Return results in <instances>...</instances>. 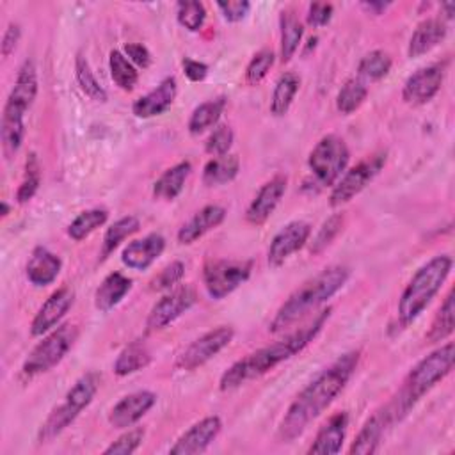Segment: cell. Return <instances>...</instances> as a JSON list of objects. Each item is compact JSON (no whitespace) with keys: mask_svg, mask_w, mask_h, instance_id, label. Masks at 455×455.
Returning <instances> with one entry per match:
<instances>
[{"mask_svg":"<svg viewBox=\"0 0 455 455\" xmlns=\"http://www.w3.org/2000/svg\"><path fill=\"white\" fill-rule=\"evenodd\" d=\"M359 350H350L323 368L290 403L284 412L277 437L283 443L297 439L313 419H316L343 391L359 363Z\"/></svg>","mask_w":455,"mask_h":455,"instance_id":"obj_1","label":"cell"},{"mask_svg":"<svg viewBox=\"0 0 455 455\" xmlns=\"http://www.w3.org/2000/svg\"><path fill=\"white\" fill-rule=\"evenodd\" d=\"M331 311H332L331 307L323 309L304 327H300V329L286 334L283 339H277L267 347H261V348L247 354L245 357L238 359L236 363H233L220 377V382H219L220 391H233V389L243 386L245 382L265 375L267 371L274 370L277 364H281V363L291 359L293 355H297L299 352H302L323 329L325 322L331 316Z\"/></svg>","mask_w":455,"mask_h":455,"instance_id":"obj_2","label":"cell"},{"mask_svg":"<svg viewBox=\"0 0 455 455\" xmlns=\"http://www.w3.org/2000/svg\"><path fill=\"white\" fill-rule=\"evenodd\" d=\"M350 268L345 265H331L320 270L316 275L304 281L290 297L279 306L272 322L268 323L270 332H283L291 327L318 306L325 304L334 297L348 281Z\"/></svg>","mask_w":455,"mask_h":455,"instance_id":"obj_3","label":"cell"},{"mask_svg":"<svg viewBox=\"0 0 455 455\" xmlns=\"http://www.w3.org/2000/svg\"><path fill=\"white\" fill-rule=\"evenodd\" d=\"M453 359L455 345L453 341H448L411 368L398 393L393 396L391 402L386 403L393 423L400 421L425 393H428L439 380H443L451 371Z\"/></svg>","mask_w":455,"mask_h":455,"instance_id":"obj_4","label":"cell"},{"mask_svg":"<svg viewBox=\"0 0 455 455\" xmlns=\"http://www.w3.org/2000/svg\"><path fill=\"white\" fill-rule=\"evenodd\" d=\"M37 96V69L36 64L27 59L18 69L16 80L9 91V96L2 112L0 137L2 149L7 158L14 156L25 139V114L32 107Z\"/></svg>","mask_w":455,"mask_h":455,"instance_id":"obj_5","label":"cell"},{"mask_svg":"<svg viewBox=\"0 0 455 455\" xmlns=\"http://www.w3.org/2000/svg\"><path fill=\"white\" fill-rule=\"evenodd\" d=\"M451 265V256L437 254L416 270L398 299L396 313L402 327L412 323L437 295L446 277L450 275Z\"/></svg>","mask_w":455,"mask_h":455,"instance_id":"obj_6","label":"cell"},{"mask_svg":"<svg viewBox=\"0 0 455 455\" xmlns=\"http://www.w3.org/2000/svg\"><path fill=\"white\" fill-rule=\"evenodd\" d=\"M100 387V375L96 371H87L69 387L64 400L55 405L46 419L41 423L37 432L39 443H48L62 434L78 416L80 412L92 402Z\"/></svg>","mask_w":455,"mask_h":455,"instance_id":"obj_7","label":"cell"},{"mask_svg":"<svg viewBox=\"0 0 455 455\" xmlns=\"http://www.w3.org/2000/svg\"><path fill=\"white\" fill-rule=\"evenodd\" d=\"M78 338V327L73 323L57 325L52 329L27 355L21 364V377L34 379L57 366L71 350Z\"/></svg>","mask_w":455,"mask_h":455,"instance_id":"obj_8","label":"cell"},{"mask_svg":"<svg viewBox=\"0 0 455 455\" xmlns=\"http://www.w3.org/2000/svg\"><path fill=\"white\" fill-rule=\"evenodd\" d=\"M350 151L345 140L334 133L322 137L307 156V165L320 187H332L345 172Z\"/></svg>","mask_w":455,"mask_h":455,"instance_id":"obj_9","label":"cell"},{"mask_svg":"<svg viewBox=\"0 0 455 455\" xmlns=\"http://www.w3.org/2000/svg\"><path fill=\"white\" fill-rule=\"evenodd\" d=\"M386 160H387V153L377 151V153H371L366 158H363L359 164H355L348 171H345L339 176V180L332 185V192L329 196V204L332 208H338V206L348 203L350 199H354L382 171V167L386 165Z\"/></svg>","mask_w":455,"mask_h":455,"instance_id":"obj_10","label":"cell"},{"mask_svg":"<svg viewBox=\"0 0 455 455\" xmlns=\"http://www.w3.org/2000/svg\"><path fill=\"white\" fill-rule=\"evenodd\" d=\"M252 263L240 259H210L203 268V283L212 299H224L251 275Z\"/></svg>","mask_w":455,"mask_h":455,"instance_id":"obj_11","label":"cell"},{"mask_svg":"<svg viewBox=\"0 0 455 455\" xmlns=\"http://www.w3.org/2000/svg\"><path fill=\"white\" fill-rule=\"evenodd\" d=\"M235 336L233 327L229 325H219L203 336L196 338L176 359L174 366L183 371H194L199 366L206 364L210 359H213L222 348H226Z\"/></svg>","mask_w":455,"mask_h":455,"instance_id":"obj_12","label":"cell"},{"mask_svg":"<svg viewBox=\"0 0 455 455\" xmlns=\"http://www.w3.org/2000/svg\"><path fill=\"white\" fill-rule=\"evenodd\" d=\"M197 302V293L192 286L181 284L165 293L160 300L155 302L148 318H146V332H155L165 329L183 313H187Z\"/></svg>","mask_w":455,"mask_h":455,"instance_id":"obj_13","label":"cell"},{"mask_svg":"<svg viewBox=\"0 0 455 455\" xmlns=\"http://www.w3.org/2000/svg\"><path fill=\"white\" fill-rule=\"evenodd\" d=\"M446 73V64L435 62L414 71L403 84L402 100L412 107L428 103L441 89Z\"/></svg>","mask_w":455,"mask_h":455,"instance_id":"obj_14","label":"cell"},{"mask_svg":"<svg viewBox=\"0 0 455 455\" xmlns=\"http://www.w3.org/2000/svg\"><path fill=\"white\" fill-rule=\"evenodd\" d=\"M311 235V224L306 220H291L283 226L270 240L267 251V261L270 267H281L293 252L300 251Z\"/></svg>","mask_w":455,"mask_h":455,"instance_id":"obj_15","label":"cell"},{"mask_svg":"<svg viewBox=\"0 0 455 455\" xmlns=\"http://www.w3.org/2000/svg\"><path fill=\"white\" fill-rule=\"evenodd\" d=\"M222 421L219 416H206L187 428L169 448L171 455H194L204 451L219 435Z\"/></svg>","mask_w":455,"mask_h":455,"instance_id":"obj_16","label":"cell"},{"mask_svg":"<svg viewBox=\"0 0 455 455\" xmlns=\"http://www.w3.org/2000/svg\"><path fill=\"white\" fill-rule=\"evenodd\" d=\"M73 302H75V291L69 286H62L55 290L36 313L30 323V334L43 336L52 329H55L60 323V320L66 316V313L71 309Z\"/></svg>","mask_w":455,"mask_h":455,"instance_id":"obj_17","label":"cell"},{"mask_svg":"<svg viewBox=\"0 0 455 455\" xmlns=\"http://www.w3.org/2000/svg\"><path fill=\"white\" fill-rule=\"evenodd\" d=\"M286 183H288V180L283 174H275L274 178L265 181L259 187V190L256 192L251 204L247 206L245 220L252 226L265 224L268 220V217L274 213V210L277 208L279 201L283 199V196L286 192Z\"/></svg>","mask_w":455,"mask_h":455,"instance_id":"obj_18","label":"cell"},{"mask_svg":"<svg viewBox=\"0 0 455 455\" xmlns=\"http://www.w3.org/2000/svg\"><path fill=\"white\" fill-rule=\"evenodd\" d=\"M156 402L153 391L142 389L123 396L108 412V423L114 428H128L135 425Z\"/></svg>","mask_w":455,"mask_h":455,"instance_id":"obj_19","label":"cell"},{"mask_svg":"<svg viewBox=\"0 0 455 455\" xmlns=\"http://www.w3.org/2000/svg\"><path fill=\"white\" fill-rule=\"evenodd\" d=\"M393 425V418L387 411V407H380L379 411H375L361 427V430L357 432L352 446H350V453H357V455H370L375 453L379 450V444L386 434V430Z\"/></svg>","mask_w":455,"mask_h":455,"instance_id":"obj_20","label":"cell"},{"mask_svg":"<svg viewBox=\"0 0 455 455\" xmlns=\"http://www.w3.org/2000/svg\"><path fill=\"white\" fill-rule=\"evenodd\" d=\"M164 249L165 238L158 233H149L139 240L130 242L121 252V261L132 270H146L155 263Z\"/></svg>","mask_w":455,"mask_h":455,"instance_id":"obj_21","label":"cell"},{"mask_svg":"<svg viewBox=\"0 0 455 455\" xmlns=\"http://www.w3.org/2000/svg\"><path fill=\"white\" fill-rule=\"evenodd\" d=\"M348 427V414L345 411L332 414L316 432L311 446L307 448L309 455H336L341 451Z\"/></svg>","mask_w":455,"mask_h":455,"instance_id":"obj_22","label":"cell"},{"mask_svg":"<svg viewBox=\"0 0 455 455\" xmlns=\"http://www.w3.org/2000/svg\"><path fill=\"white\" fill-rule=\"evenodd\" d=\"M176 92H178L176 78L167 76L155 89H151L149 92H146L144 96L135 100V103L132 105V112L140 119H149V117L160 116L172 105Z\"/></svg>","mask_w":455,"mask_h":455,"instance_id":"obj_23","label":"cell"},{"mask_svg":"<svg viewBox=\"0 0 455 455\" xmlns=\"http://www.w3.org/2000/svg\"><path fill=\"white\" fill-rule=\"evenodd\" d=\"M226 217V210L219 204H206L199 212H196L178 231V242L183 245L194 243L212 229L222 224Z\"/></svg>","mask_w":455,"mask_h":455,"instance_id":"obj_24","label":"cell"},{"mask_svg":"<svg viewBox=\"0 0 455 455\" xmlns=\"http://www.w3.org/2000/svg\"><path fill=\"white\" fill-rule=\"evenodd\" d=\"M60 268H62L60 258L50 249L39 245L32 251L25 267V274L34 286H48L57 279V275L60 274Z\"/></svg>","mask_w":455,"mask_h":455,"instance_id":"obj_25","label":"cell"},{"mask_svg":"<svg viewBox=\"0 0 455 455\" xmlns=\"http://www.w3.org/2000/svg\"><path fill=\"white\" fill-rule=\"evenodd\" d=\"M446 32H448V28L443 20L428 18V20L421 21L409 39L407 55L419 57V55L430 52L446 37Z\"/></svg>","mask_w":455,"mask_h":455,"instance_id":"obj_26","label":"cell"},{"mask_svg":"<svg viewBox=\"0 0 455 455\" xmlns=\"http://www.w3.org/2000/svg\"><path fill=\"white\" fill-rule=\"evenodd\" d=\"M132 290V279L121 272H110L94 291V306L98 311L107 313L114 309Z\"/></svg>","mask_w":455,"mask_h":455,"instance_id":"obj_27","label":"cell"},{"mask_svg":"<svg viewBox=\"0 0 455 455\" xmlns=\"http://www.w3.org/2000/svg\"><path fill=\"white\" fill-rule=\"evenodd\" d=\"M190 171H192L190 162H180V164L165 169L160 174V178L153 183L155 199H160V201L176 199L181 194V190L190 176Z\"/></svg>","mask_w":455,"mask_h":455,"instance_id":"obj_28","label":"cell"},{"mask_svg":"<svg viewBox=\"0 0 455 455\" xmlns=\"http://www.w3.org/2000/svg\"><path fill=\"white\" fill-rule=\"evenodd\" d=\"M240 171V160L236 155H222V156H213L212 160L206 162L203 169V183L206 187H217L229 183L236 178Z\"/></svg>","mask_w":455,"mask_h":455,"instance_id":"obj_29","label":"cell"},{"mask_svg":"<svg viewBox=\"0 0 455 455\" xmlns=\"http://www.w3.org/2000/svg\"><path fill=\"white\" fill-rule=\"evenodd\" d=\"M149 363H151V354H149L148 347L142 341H132L119 352V355L114 361L112 370L116 375L126 377L135 371H140Z\"/></svg>","mask_w":455,"mask_h":455,"instance_id":"obj_30","label":"cell"},{"mask_svg":"<svg viewBox=\"0 0 455 455\" xmlns=\"http://www.w3.org/2000/svg\"><path fill=\"white\" fill-rule=\"evenodd\" d=\"M226 108V98L219 96L215 100H208L201 105H197L188 119V132L192 135H199L206 132L212 126H217L222 112Z\"/></svg>","mask_w":455,"mask_h":455,"instance_id":"obj_31","label":"cell"},{"mask_svg":"<svg viewBox=\"0 0 455 455\" xmlns=\"http://www.w3.org/2000/svg\"><path fill=\"white\" fill-rule=\"evenodd\" d=\"M279 27H281V60L288 62L295 55L302 41L304 27L293 11L281 12Z\"/></svg>","mask_w":455,"mask_h":455,"instance_id":"obj_32","label":"cell"},{"mask_svg":"<svg viewBox=\"0 0 455 455\" xmlns=\"http://www.w3.org/2000/svg\"><path fill=\"white\" fill-rule=\"evenodd\" d=\"M299 87H300V78L295 73H291V71L283 73L277 78L274 91H272L270 112L277 117L284 116L288 112V108L291 107V101H293Z\"/></svg>","mask_w":455,"mask_h":455,"instance_id":"obj_33","label":"cell"},{"mask_svg":"<svg viewBox=\"0 0 455 455\" xmlns=\"http://www.w3.org/2000/svg\"><path fill=\"white\" fill-rule=\"evenodd\" d=\"M366 96H368L366 82L363 78H359V76H352L338 91L336 108H338L339 114L350 116V114H354L364 103Z\"/></svg>","mask_w":455,"mask_h":455,"instance_id":"obj_34","label":"cell"},{"mask_svg":"<svg viewBox=\"0 0 455 455\" xmlns=\"http://www.w3.org/2000/svg\"><path fill=\"white\" fill-rule=\"evenodd\" d=\"M108 219V212L105 208H89L80 212L71 224L68 226V235L75 240L80 242L84 238H87L91 233H94L98 228H101Z\"/></svg>","mask_w":455,"mask_h":455,"instance_id":"obj_35","label":"cell"},{"mask_svg":"<svg viewBox=\"0 0 455 455\" xmlns=\"http://www.w3.org/2000/svg\"><path fill=\"white\" fill-rule=\"evenodd\" d=\"M139 228H140V222L135 215H124V217L117 219L114 224H110L103 235L101 256L105 258L110 252H114V249H117L123 240H126L128 236L137 233Z\"/></svg>","mask_w":455,"mask_h":455,"instance_id":"obj_36","label":"cell"},{"mask_svg":"<svg viewBox=\"0 0 455 455\" xmlns=\"http://www.w3.org/2000/svg\"><path fill=\"white\" fill-rule=\"evenodd\" d=\"M108 68H110V76L119 89L132 91L137 85L139 71L135 69V66L128 60V57L123 52H119V50L110 52Z\"/></svg>","mask_w":455,"mask_h":455,"instance_id":"obj_37","label":"cell"},{"mask_svg":"<svg viewBox=\"0 0 455 455\" xmlns=\"http://www.w3.org/2000/svg\"><path fill=\"white\" fill-rule=\"evenodd\" d=\"M453 315H455V304H453V291H450L444 299V302L441 304L432 325H430V331L427 332V341L428 343H437V341H443L444 338H448L451 332H453V327H455V320H453Z\"/></svg>","mask_w":455,"mask_h":455,"instance_id":"obj_38","label":"cell"},{"mask_svg":"<svg viewBox=\"0 0 455 455\" xmlns=\"http://www.w3.org/2000/svg\"><path fill=\"white\" fill-rule=\"evenodd\" d=\"M75 76H76V82H78V85H80V89L84 91L85 96H89L94 101H107L105 87L96 78V75L91 69V64L87 62V59L80 53L75 59Z\"/></svg>","mask_w":455,"mask_h":455,"instance_id":"obj_39","label":"cell"},{"mask_svg":"<svg viewBox=\"0 0 455 455\" xmlns=\"http://www.w3.org/2000/svg\"><path fill=\"white\" fill-rule=\"evenodd\" d=\"M391 66H393V60L387 52L373 50L359 60L357 73H359V78L375 82V80L384 78L391 71Z\"/></svg>","mask_w":455,"mask_h":455,"instance_id":"obj_40","label":"cell"},{"mask_svg":"<svg viewBox=\"0 0 455 455\" xmlns=\"http://www.w3.org/2000/svg\"><path fill=\"white\" fill-rule=\"evenodd\" d=\"M39 185H41V164L37 155L32 151L25 160V171H23L21 183L16 190V201L20 204L28 203L36 196Z\"/></svg>","mask_w":455,"mask_h":455,"instance_id":"obj_41","label":"cell"},{"mask_svg":"<svg viewBox=\"0 0 455 455\" xmlns=\"http://www.w3.org/2000/svg\"><path fill=\"white\" fill-rule=\"evenodd\" d=\"M345 222V215L343 213H332L327 220H323V224L318 228L315 238L309 243V252L311 254H320L341 231Z\"/></svg>","mask_w":455,"mask_h":455,"instance_id":"obj_42","label":"cell"},{"mask_svg":"<svg viewBox=\"0 0 455 455\" xmlns=\"http://www.w3.org/2000/svg\"><path fill=\"white\" fill-rule=\"evenodd\" d=\"M176 20L183 28L190 32H197L206 20V9L201 2H178Z\"/></svg>","mask_w":455,"mask_h":455,"instance_id":"obj_43","label":"cell"},{"mask_svg":"<svg viewBox=\"0 0 455 455\" xmlns=\"http://www.w3.org/2000/svg\"><path fill=\"white\" fill-rule=\"evenodd\" d=\"M274 60H275V55L272 50L265 48V50H259L258 53H254L245 69L247 84H251V85L259 84L268 75L270 68L274 66Z\"/></svg>","mask_w":455,"mask_h":455,"instance_id":"obj_44","label":"cell"},{"mask_svg":"<svg viewBox=\"0 0 455 455\" xmlns=\"http://www.w3.org/2000/svg\"><path fill=\"white\" fill-rule=\"evenodd\" d=\"M233 130L228 124H217L204 142V151L212 156L228 155L233 146Z\"/></svg>","mask_w":455,"mask_h":455,"instance_id":"obj_45","label":"cell"},{"mask_svg":"<svg viewBox=\"0 0 455 455\" xmlns=\"http://www.w3.org/2000/svg\"><path fill=\"white\" fill-rule=\"evenodd\" d=\"M142 439H144V428H140V427L130 428L128 432L119 435L116 441H112L103 450V453L105 455H130V453L137 451V448L142 444Z\"/></svg>","mask_w":455,"mask_h":455,"instance_id":"obj_46","label":"cell"},{"mask_svg":"<svg viewBox=\"0 0 455 455\" xmlns=\"http://www.w3.org/2000/svg\"><path fill=\"white\" fill-rule=\"evenodd\" d=\"M185 275V265L181 261H172L167 267H164L149 283V288L153 291H162L172 288L176 283L181 281Z\"/></svg>","mask_w":455,"mask_h":455,"instance_id":"obj_47","label":"cell"},{"mask_svg":"<svg viewBox=\"0 0 455 455\" xmlns=\"http://www.w3.org/2000/svg\"><path fill=\"white\" fill-rule=\"evenodd\" d=\"M217 7L220 9L224 20L236 23L242 21L249 11H251V4L247 0H228V2H217Z\"/></svg>","mask_w":455,"mask_h":455,"instance_id":"obj_48","label":"cell"},{"mask_svg":"<svg viewBox=\"0 0 455 455\" xmlns=\"http://www.w3.org/2000/svg\"><path fill=\"white\" fill-rule=\"evenodd\" d=\"M331 18H332V4H325V2H313L306 14V21L313 28L327 25Z\"/></svg>","mask_w":455,"mask_h":455,"instance_id":"obj_49","label":"cell"},{"mask_svg":"<svg viewBox=\"0 0 455 455\" xmlns=\"http://www.w3.org/2000/svg\"><path fill=\"white\" fill-rule=\"evenodd\" d=\"M128 60L133 64V66H139V68H148L151 64V53L149 50L140 44V43H128L124 44V52H123Z\"/></svg>","mask_w":455,"mask_h":455,"instance_id":"obj_50","label":"cell"},{"mask_svg":"<svg viewBox=\"0 0 455 455\" xmlns=\"http://www.w3.org/2000/svg\"><path fill=\"white\" fill-rule=\"evenodd\" d=\"M20 37H21V27L18 23H9L4 36H2V43H0V48H2V57H9L18 43H20Z\"/></svg>","mask_w":455,"mask_h":455,"instance_id":"obj_51","label":"cell"},{"mask_svg":"<svg viewBox=\"0 0 455 455\" xmlns=\"http://www.w3.org/2000/svg\"><path fill=\"white\" fill-rule=\"evenodd\" d=\"M183 66V73L185 76L190 80V82H203L208 75V66L201 60H196V59H183L181 62Z\"/></svg>","mask_w":455,"mask_h":455,"instance_id":"obj_52","label":"cell"},{"mask_svg":"<svg viewBox=\"0 0 455 455\" xmlns=\"http://www.w3.org/2000/svg\"><path fill=\"white\" fill-rule=\"evenodd\" d=\"M361 5L373 14H380L382 11H386V7H389L387 2H363Z\"/></svg>","mask_w":455,"mask_h":455,"instance_id":"obj_53","label":"cell"},{"mask_svg":"<svg viewBox=\"0 0 455 455\" xmlns=\"http://www.w3.org/2000/svg\"><path fill=\"white\" fill-rule=\"evenodd\" d=\"M443 9L446 11V18H448V20H451V18H453V12H455V4H453V2L443 4Z\"/></svg>","mask_w":455,"mask_h":455,"instance_id":"obj_54","label":"cell"},{"mask_svg":"<svg viewBox=\"0 0 455 455\" xmlns=\"http://www.w3.org/2000/svg\"><path fill=\"white\" fill-rule=\"evenodd\" d=\"M9 215V204L5 201H2V217Z\"/></svg>","mask_w":455,"mask_h":455,"instance_id":"obj_55","label":"cell"}]
</instances>
